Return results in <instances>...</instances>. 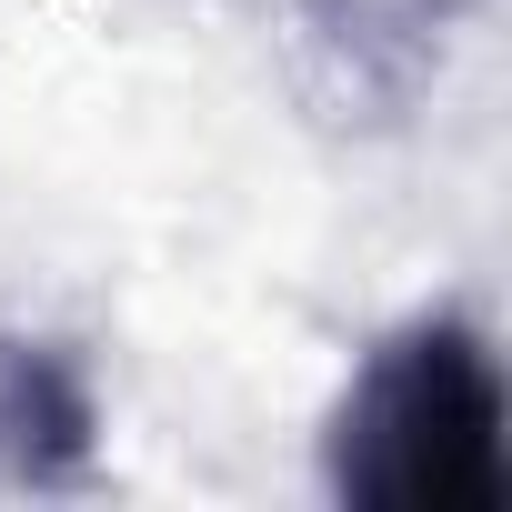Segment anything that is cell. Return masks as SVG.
<instances>
[{
  "label": "cell",
  "mask_w": 512,
  "mask_h": 512,
  "mask_svg": "<svg viewBox=\"0 0 512 512\" xmlns=\"http://www.w3.org/2000/svg\"><path fill=\"white\" fill-rule=\"evenodd\" d=\"M332 492L362 512H502V362L462 312H422L332 412Z\"/></svg>",
  "instance_id": "1"
},
{
  "label": "cell",
  "mask_w": 512,
  "mask_h": 512,
  "mask_svg": "<svg viewBox=\"0 0 512 512\" xmlns=\"http://www.w3.org/2000/svg\"><path fill=\"white\" fill-rule=\"evenodd\" d=\"M91 452H101V402L81 352L51 332H0V482L71 492L91 482Z\"/></svg>",
  "instance_id": "2"
}]
</instances>
